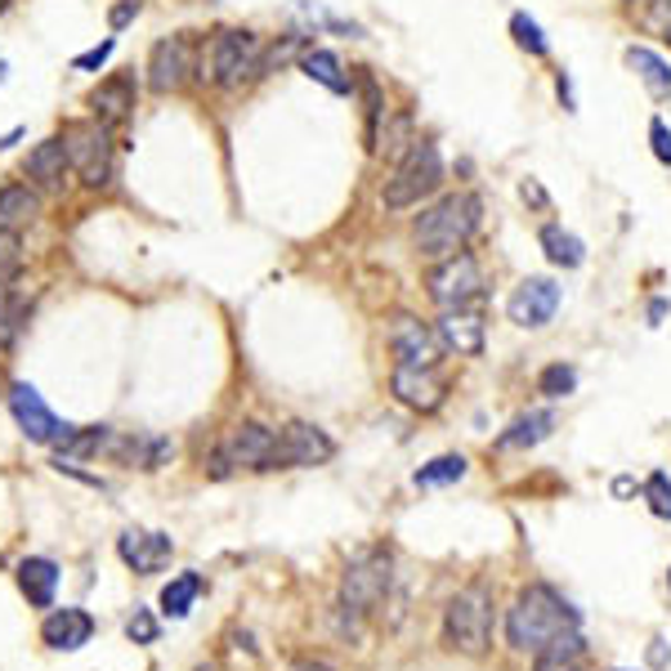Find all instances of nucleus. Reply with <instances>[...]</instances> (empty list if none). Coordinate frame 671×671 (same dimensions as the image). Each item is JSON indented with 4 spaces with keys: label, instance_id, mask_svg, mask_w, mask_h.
<instances>
[{
    "label": "nucleus",
    "instance_id": "f257e3e1",
    "mask_svg": "<svg viewBox=\"0 0 671 671\" xmlns=\"http://www.w3.org/2000/svg\"><path fill=\"white\" fill-rule=\"evenodd\" d=\"M479 219H484L479 193H447V197H438L430 210L416 215V224H412V247H416L425 260H447V256L466 251V242H471L475 229H479Z\"/></svg>",
    "mask_w": 671,
    "mask_h": 671
},
{
    "label": "nucleus",
    "instance_id": "f03ea898",
    "mask_svg": "<svg viewBox=\"0 0 671 671\" xmlns=\"http://www.w3.org/2000/svg\"><path fill=\"white\" fill-rule=\"evenodd\" d=\"M559 631H578V609L569 600H559L550 587H528L506 613V640L519 653H537L550 644Z\"/></svg>",
    "mask_w": 671,
    "mask_h": 671
},
{
    "label": "nucleus",
    "instance_id": "7ed1b4c3",
    "mask_svg": "<svg viewBox=\"0 0 671 671\" xmlns=\"http://www.w3.org/2000/svg\"><path fill=\"white\" fill-rule=\"evenodd\" d=\"M273 462H278V430H269L260 421H242L210 447L206 475L229 479L238 471H273Z\"/></svg>",
    "mask_w": 671,
    "mask_h": 671
},
{
    "label": "nucleus",
    "instance_id": "20e7f679",
    "mask_svg": "<svg viewBox=\"0 0 671 671\" xmlns=\"http://www.w3.org/2000/svg\"><path fill=\"white\" fill-rule=\"evenodd\" d=\"M443 184V157L430 140H412V148L394 162V175L381 188V206L385 210H407L421 206L425 197H434Z\"/></svg>",
    "mask_w": 671,
    "mask_h": 671
},
{
    "label": "nucleus",
    "instance_id": "39448f33",
    "mask_svg": "<svg viewBox=\"0 0 671 671\" xmlns=\"http://www.w3.org/2000/svg\"><path fill=\"white\" fill-rule=\"evenodd\" d=\"M260 72H265V45L247 28L219 32L210 41V50L202 54V76H210L219 90H238V85H247Z\"/></svg>",
    "mask_w": 671,
    "mask_h": 671
},
{
    "label": "nucleus",
    "instance_id": "423d86ee",
    "mask_svg": "<svg viewBox=\"0 0 671 671\" xmlns=\"http://www.w3.org/2000/svg\"><path fill=\"white\" fill-rule=\"evenodd\" d=\"M443 636L462 653H484L493 640V596L484 587L453 596V605L443 613Z\"/></svg>",
    "mask_w": 671,
    "mask_h": 671
},
{
    "label": "nucleus",
    "instance_id": "0eeeda50",
    "mask_svg": "<svg viewBox=\"0 0 671 671\" xmlns=\"http://www.w3.org/2000/svg\"><path fill=\"white\" fill-rule=\"evenodd\" d=\"M425 287L438 309H466L471 300L484 296V269L471 251H457L447 260H434V269L425 273Z\"/></svg>",
    "mask_w": 671,
    "mask_h": 671
},
{
    "label": "nucleus",
    "instance_id": "6e6552de",
    "mask_svg": "<svg viewBox=\"0 0 671 671\" xmlns=\"http://www.w3.org/2000/svg\"><path fill=\"white\" fill-rule=\"evenodd\" d=\"M68 140V157H72V171L81 175L85 188H107L112 184V135L107 126L99 122H72L63 131Z\"/></svg>",
    "mask_w": 671,
    "mask_h": 671
},
{
    "label": "nucleus",
    "instance_id": "1a4fd4ad",
    "mask_svg": "<svg viewBox=\"0 0 671 671\" xmlns=\"http://www.w3.org/2000/svg\"><path fill=\"white\" fill-rule=\"evenodd\" d=\"M10 412H14L19 430H23L32 443L63 447V443L76 434V425H68L63 416H54V412L45 407V399L37 394V385H28V381H14V385H10Z\"/></svg>",
    "mask_w": 671,
    "mask_h": 671
},
{
    "label": "nucleus",
    "instance_id": "9d476101",
    "mask_svg": "<svg viewBox=\"0 0 671 671\" xmlns=\"http://www.w3.org/2000/svg\"><path fill=\"white\" fill-rule=\"evenodd\" d=\"M385 591H390V555H381V550L359 555L341 578V605L350 613H372L385 600Z\"/></svg>",
    "mask_w": 671,
    "mask_h": 671
},
{
    "label": "nucleus",
    "instance_id": "9b49d317",
    "mask_svg": "<svg viewBox=\"0 0 671 671\" xmlns=\"http://www.w3.org/2000/svg\"><path fill=\"white\" fill-rule=\"evenodd\" d=\"M336 457V443L327 430L309 425V421H291L278 430V462L273 471H304V466H322Z\"/></svg>",
    "mask_w": 671,
    "mask_h": 671
},
{
    "label": "nucleus",
    "instance_id": "f8f14e48",
    "mask_svg": "<svg viewBox=\"0 0 671 671\" xmlns=\"http://www.w3.org/2000/svg\"><path fill=\"white\" fill-rule=\"evenodd\" d=\"M555 309H559V287H555L550 278H524V282L510 291V300H506L510 322H515V327H528V331L546 327V322L555 318Z\"/></svg>",
    "mask_w": 671,
    "mask_h": 671
},
{
    "label": "nucleus",
    "instance_id": "ddd939ff",
    "mask_svg": "<svg viewBox=\"0 0 671 671\" xmlns=\"http://www.w3.org/2000/svg\"><path fill=\"white\" fill-rule=\"evenodd\" d=\"M390 350H394V359L407 363V368H434V359H438V336H434L421 318L394 313V318H390Z\"/></svg>",
    "mask_w": 671,
    "mask_h": 671
},
{
    "label": "nucleus",
    "instance_id": "4468645a",
    "mask_svg": "<svg viewBox=\"0 0 671 671\" xmlns=\"http://www.w3.org/2000/svg\"><path fill=\"white\" fill-rule=\"evenodd\" d=\"M188 72H193V41L188 37H166V41L153 45V54H148V85L157 94L179 90L188 81Z\"/></svg>",
    "mask_w": 671,
    "mask_h": 671
},
{
    "label": "nucleus",
    "instance_id": "2eb2a0df",
    "mask_svg": "<svg viewBox=\"0 0 671 671\" xmlns=\"http://www.w3.org/2000/svg\"><path fill=\"white\" fill-rule=\"evenodd\" d=\"M390 390H394V399H399L403 407H412V412H438V407H443V394H447V385H443V376H438L434 368H407V363L394 368Z\"/></svg>",
    "mask_w": 671,
    "mask_h": 671
},
{
    "label": "nucleus",
    "instance_id": "dca6fc26",
    "mask_svg": "<svg viewBox=\"0 0 671 671\" xmlns=\"http://www.w3.org/2000/svg\"><path fill=\"white\" fill-rule=\"evenodd\" d=\"M117 555L122 565L135 569V574H162L175 555V541L166 533H148V528H126L117 537Z\"/></svg>",
    "mask_w": 671,
    "mask_h": 671
},
{
    "label": "nucleus",
    "instance_id": "f3484780",
    "mask_svg": "<svg viewBox=\"0 0 671 671\" xmlns=\"http://www.w3.org/2000/svg\"><path fill=\"white\" fill-rule=\"evenodd\" d=\"M135 76L131 72H117V76H107V81H99L94 90H90V112H94V122L99 126H122L126 117H131V112H135Z\"/></svg>",
    "mask_w": 671,
    "mask_h": 671
},
{
    "label": "nucleus",
    "instance_id": "a211bd4d",
    "mask_svg": "<svg viewBox=\"0 0 671 671\" xmlns=\"http://www.w3.org/2000/svg\"><path fill=\"white\" fill-rule=\"evenodd\" d=\"M68 171H72V157H68V140L63 135H50L41 140L32 153H28V179L45 193H59L68 184Z\"/></svg>",
    "mask_w": 671,
    "mask_h": 671
},
{
    "label": "nucleus",
    "instance_id": "6ab92c4d",
    "mask_svg": "<svg viewBox=\"0 0 671 671\" xmlns=\"http://www.w3.org/2000/svg\"><path fill=\"white\" fill-rule=\"evenodd\" d=\"M434 336H438V345H447V350L462 354V359L484 354V318L471 313V309H443Z\"/></svg>",
    "mask_w": 671,
    "mask_h": 671
},
{
    "label": "nucleus",
    "instance_id": "aec40b11",
    "mask_svg": "<svg viewBox=\"0 0 671 671\" xmlns=\"http://www.w3.org/2000/svg\"><path fill=\"white\" fill-rule=\"evenodd\" d=\"M90 636H94V618H90L85 609H54V613L41 622V640H45L50 649H59V653L85 649Z\"/></svg>",
    "mask_w": 671,
    "mask_h": 671
},
{
    "label": "nucleus",
    "instance_id": "412c9836",
    "mask_svg": "<svg viewBox=\"0 0 671 671\" xmlns=\"http://www.w3.org/2000/svg\"><path fill=\"white\" fill-rule=\"evenodd\" d=\"M19 591L28 596L32 609H54V591H59V565L45 555H28L19 565Z\"/></svg>",
    "mask_w": 671,
    "mask_h": 671
},
{
    "label": "nucleus",
    "instance_id": "4be33fe9",
    "mask_svg": "<svg viewBox=\"0 0 671 671\" xmlns=\"http://www.w3.org/2000/svg\"><path fill=\"white\" fill-rule=\"evenodd\" d=\"M627 68L644 81V90L662 103V99H671V63L662 59V54H653L649 45H627Z\"/></svg>",
    "mask_w": 671,
    "mask_h": 671
},
{
    "label": "nucleus",
    "instance_id": "5701e85b",
    "mask_svg": "<svg viewBox=\"0 0 671 671\" xmlns=\"http://www.w3.org/2000/svg\"><path fill=\"white\" fill-rule=\"evenodd\" d=\"M550 430H555V412H550V407H537V412L515 416L510 430L497 438V447H502V453H515V447H533V443H541Z\"/></svg>",
    "mask_w": 671,
    "mask_h": 671
},
{
    "label": "nucleus",
    "instance_id": "b1692460",
    "mask_svg": "<svg viewBox=\"0 0 671 671\" xmlns=\"http://www.w3.org/2000/svg\"><path fill=\"white\" fill-rule=\"evenodd\" d=\"M537 242H541V251H546V260H550L555 269H578V265L587 260L582 238L569 234V229H559V224H546V229L537 234Z\"/></svg>",
    "mask_w": 671,
    "mask_h": 671
},
{
    "label": "nucleus",
    "instance_id": "393cba45",
    "mask_svg": "<svg viewBox=\"0 0 671 671\" xmlns=\"http://www.w3.org/2000/svg\"><path fill=\"white\" fill-rule=\"evenodd\" d=\"M300 72L309 81H318L322 90H331V94H350V76H345L341 59H336L331 50H304L300 54Z\"/></svg>",
    "mask_w": 671,
    "mask_h": 671
},
{
    "label": "nucleus",
    "instance_id": "a878e982",
    "mask_svg": "<svg viewBox=\"0 0 671 671\" xmlns=\"http://www.w3.org/2000/svg\"><path fill=\"white\" fill-rule=\"evenodd\" d=\"M32 215H41V197L28 184H6V188H0V229H23Z\"/></svg>",
    "mask_w": 671,
    "mask_h": 671
},
{
    "label": "nucleus",
    "instance_id": "bb28decb",
    "mask_svg": "<svg viewBox=\"0 0 671 671\" xmlns=\"http://www.w3.org/2000/svg\"><path fill=\"white\" fill-rule=\"evenodd\" d=\"M537 671H569L582 658V636L578 631H559L550 644H541L537 653Z\"/></svg>",
    "mask_w": 671,
    "mask_h": 671
},
{
    "label": "nucleus",
    "instance_id": "cd10ccee",
    "mask_svg": "<svg viewBox=\"0 0 671 671\" xmlns=\"http://www.w3.org/2000/svg\"><path fill=\"white\" fill-rule=\"evenodd\" d=\"M466 471H471V462H466L462 453H447V457H434L430 466H421V471H416V488H447V484H457V479H466Z\"/></svg>",
    "mask_w": 671,
    "mask_h": 671
},
{
    "label": "nucleus",
    "instance_id": "c85d7f7f",
    "mask_svg": "<svg viewBox=\"0 0 671 671\" xmlns=\"http://www.w3.org/2000/svg\"><path fill=\"white\" fill-rule=\"evenodd\" d=\"M32 304L14 291V287H0V345H14V336L28 327Z\"/></svg>",
    "mask_w": 671,
    "mask_h": 671
},
{
    "label": "nucleus",
    "instance_id": "c756f323",
    "mask_svg": "<svg viewBox=\"0 0 671 671\" xmlns=\"http://www.w3.org/2000/svg\"><path fill=\"white\" fill-rule=\"evenodd\" d=\"M197 596H202V578H197V574H179V578L166 582V591H162V613H166V618H188Z\"/></svg>",
    "mask_w": 671,
    "mask_h": 671
},
{
    "label": "nucleus",
    "instance_id": "7c9ffc66",
    "mask_svg": "<svg viewBox=\"0 0 671 671\" xmlns=\"http://www.w3.org/2000/svg\"><path fill=\"white\" fill-rule=\"evenodd\" d=\"M574 390H578V368H569V363H550V368H541L537 394H546V399H569Z\"/></svg>",
    "mask_w": 671,
    "mask_h": 671
},
{
    "label": "nucleus",
    "instance_id": "2f4dec72",
    "mask_svg": "<svg viewBox=\"0 0 671 671\" xmlns=\"http://www.w3.org/2000/svg\"><path fill=\"white\" fill-rule=\"evenodd\" d=\"M23 269V242H19V229H0V287H14Z\"/></svg>",
    "mask_w": 671,
    "mask_h": 671
},
{
    "label": "nucleus",
    "instance_id": "473e14b6",
    "mask_svg": "<svg viewBox=\"0 0 671 671\" xmlns=\"http://www.w3.org/2000/svg\"><path fill=\"white\" fill-rule=\"evenodd\" d=\"M363 99H368V153L381 148V117H385V99H381V85L376 76L363 72Z\"/></svg>",
    "mask_w": 671,
    "mask_h": 671
},
{
    "label": "nucleus",
    "instance_id": "72a5a7b5",
    "mask_svg": "<svg viewBox=\"0 0 671 671\" xmlns=\"http://www.w3.org/2000/svg\"><path fill=\"white\" fill-rule=\"evenodd\" d=\"M510 37H515V45H519V50H528L533 59H546V37H541L537 19H528L524 10H519V14H510Z\"/></svg>",
    "mask_w": 671,
    "mask_h": 671
},
{
    "label": "nucleus",
    "instance_id": "f704fd0d",
    "mask_svg": "<svg viewBox=\"0 0 671 671\" xmlns=\"http://www.w3.org/2000/svg\"><path fill=\"white\" fill-rule=\"evenodd\" d=\"M644 502H649V510H653L658 519H671V479H667L662 471H653V475L644 479Z\"/></svg>",
    "mask_w": 671,
    "mask_h": 671
},
{
    "label": "nucleus",
    "instance_id": "c9c22d12",
    "mask_svg": "<svg viewBox=\"0 0 671 671\" xmlns=\"http://www.w3.org/2000/svg\"><path fill=\"white\" fill-rule=\"evenodd\" d=\"M126 636H131L135 644H153V640H157V618H153L148 609H135V618L126 622Z\"/></svg>",
    "mask_w": 671,
    "mask_h": 671
},
{
    "label": "nucleus",
    "instance_id": "e433bc0d",
    "mask_svg": "<svg viewBox=\"0 0 671 671\" xmlns=\"http://www.w3.org/2000/svg\"><path fill=\"white\" fill-rule=\"evenodd\" d=\"M112 50H117V41H112V37H107L103 45H94V50H85V54H76V59H72V68H76V72H94V68H103V63L112 59Z\"/></svg>",
    "mask_w": 671,
    "mask_h": 671
},
{
    "label": "nucleus",
    "instance_id": "4c0bfd02",
    "mask_svg": "<svg viewBox=\"0 0 671 671\" xmlns=\"http://www.w3.org/2000/svg\"><path fill=\"white\" fill-rule=\"evenodd\" d=\"M649 140H653V157L662 162V166H671V131H667V122H649Z\"/></svg>",
    "mask_w": 671,
    "mask_h": 671
},
{
    "label": "nucleus",
    "instance_id": "58836bf2",
    "mask_svg": "<svg viewBox=\"0 0 671 671\" xmlns=\"http://www.w3.org/2000/svg\"><path fill=\"white\" fill-rule=\"evenodd\" d=\"M649 28L671 45V0H653V10H649Z\"/></svg>",
    "mask_w": 671,
    "mask_h": 671
},
{
    "label": "nucleus",
    "instance_id": "ea45409f",
    "mask_svg": "<svg viewBox=\"0 0 671 671\" xmlns=\"http://www.w3.org/2000/svg\"><path fill=\"white\" fill-rule=\"evenodd\" d=\"M135 14H140V0H122V6H117V10L107 14V23H112V28H126V23L135 19Z\"/></svg>",
    "mask_w": 671,
    "mask_h": 671
},
{
    "label": "nucleus",
    "instance_id": "a19ab883",
    "mask_svg": "<svg viewBox=\"0 0 671 671\" xmlns=\"http://www.w3.org/2000/svg\"><path fill=\"white\" fill-rule=\"evenodd\" d=\"M649 662H653V667H662V662H667V644H662V640H653V649H649Z\"/></svg>",
    "mask_w": 671,
    "mask_h": 671
},
{
    "label": "nucleus",
    "instance_id": "79ce46f5",
    "mask_svg": "<svg viewBox=\"0 0 671 671\" xmlns=\"http://www.w3.org/2000/svg\"><path fill=\"white\" fill-rule=\"evenodd\" d=\"M662 313H667V300H653V304H649V318H653V322H658V318H662Z\"/></svg>",
    "mask_w": 671,
    "mask_h": 671
},
{
    "label": "nucleus",
    "instance_id": "37998d69",
    "mask_svg": "<svg viewBox=\"0 0 671 671\" xmlns=\"http://www.w3.org/2000/svg\"><path fill=\"white\" fill-rule=\"evenodd\" d=\"M291 671H327L322 662H291Z\"/></svg>",
    "mask_w": 671,
    "mask_h": 671
},
{
    "label": "nucleus",
    "instance_id": "c03bdc74",
    "mask_svg": "<svg viewBox=\"0 0 671 671\" xmlns=\"http://www.w3.org/2000/svg\"><path fill=\"white\" fill-rule=\"evenodd\" d=\"M6 10H10V0H0V14H6Z\"/></svg>",
    "mask_w": 671,
    "mask_h": 671
},
{
    "label": "nucleus",
    "instance_id": "a18cd8bd",
    "mask_svg": "<svg viewBox=\"0 0 671 671\" xmlns=\"http://www.w3.org/2000/svg\"><path fill=\"white\" fill-rule=\"evenodd\" d=\"M0 81H6V63H0Z\"/></svg>",
    "mask_w": 671,
    "mask_h": 671
},
{
    "label": "nucleus",
    "instance_id": "49530a36",
    "mask_svg": "<svg viewBox=\"0 0 671 671\" xmlns=\"http://www.w3.org/2000/svg\"><path fill=\"white\" fill-rule=\"evenodd\" d=\"M197 671H215V667H197Z\"/></svg>",
    "mask_w": 671,
    "mask_h": 671
},
{
    "label": "nucleus",
    "instance_id": "de8ad7c7",
    "mask_svg": "<svg viewBox=\"0 0 671 671\" xmlns=\"http://www.w3.org/2000/svg\"><path fill=\"white\" fill-rule=\"evenodd\" d=\"M667 582H671V574H667Z\"/></svg>",
    "mask_w": 671,
    "mask_h": 671
}]
</instances>
